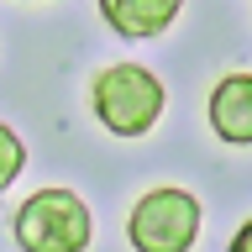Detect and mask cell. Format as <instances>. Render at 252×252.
I'll list each match as a JSON object with an SVG mask.
<instances>
[{"label":"cell","instance_id":"cell-4","mask_svg":"<svg viewBox=\"0 0 252 252\" xmlns=\"http://www.w3.org/2000/svg\"><path fill=\"white\" fill-rule=\"evenodd\" d=\"M210 131L231 147H252V74H226L210 90Z\"/></svg>","mask_w":252,"mask_h":252},{"label":"cell","instance_id":"cell-2","mask_svg":"<svg viewBox=\"0 0 252 252\" xmlns=\"http://www.w3.org/2000/svg\"><path fill=\"white\" fill-rule=\"evenodd\" d=\"M21 252H84L94 242V216L74 189H37L21 200L11 220Z\"/></svg>","mask_w":252,"mask_h":252},{"label":"cell","instance_id":"cell-5","mask_svg":"<svg viewBox=\"0 0 252 252\" xmlns=\"http://www.w3.org/2000/svg\"><path fill=\"white\" fill-rule=\"evenodd\" d=\"M184 0H100V16L116 37H163L179 21Z\"/></svg>","mask_w":252,"mask_h":252},{"label":"cell","instance_id":"cell-1","mask_svg":"<svg viewBox=\"0 0 252 252\" xmlns=\"http://www.w3.org/2000/svg\"><path fill=\"white\" fill-rule=\"evenodd\" d=\"M163 79L142 63H110L90 84V105L110 137H147L163 116Z\"/></svg>","mask_w":252,"mask_h":252},{"label":"cell","instance_id":"cell-7","mask_svg":"<svg viewBox=\"0 0 252 252\" xmlns=\"http://www.w3.org/2000/svg\"><path fill=\"white\" fill-rule=\"evenodd\" d=\"M226 252H252V220H247V226H242V231L231 236V247H226Z\"/></svg>","mask_w":252,"mask_h":252},{"label":"cell","instance_id":"cell-3","mask_svg":"<svg viewBox=\"0 0 252 252\" xmlns=\"http://www.w3.org/2000/svg\"><path fill=\"white\" fill-rule=\"evenodd\" d=\"M131 252H189L200 236V200L189 189H147L126 216Z\"/></svg>","mask_w":252,"mask_h":252},{"label":"cell","instance_id":"cell-6","mask_svg":"<svg viewBox=\"0 0 252 252\" xmlns=\"http://www.w3.org/2000/svg\"><path fill=\"white\" fill-rule=\"evenodd\" d=\"M21 168H27V147H21V137H16L11 126L0 121V194L21 179Z\"/></svg>","mask_w":252,"mask_h":252}]
</instances>
